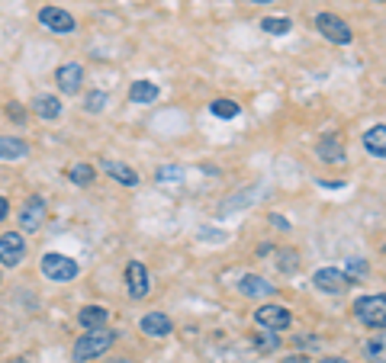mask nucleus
I'll return each mask as SVG.
<instances>
[{"label": "nucleus", "instance_id": "393cba45", "mask_svg": "<svg viewBox=\"0 0 386 363\" xmlns=\"http://www.w3.org/2000/svg\"><path fill=\"white\" fill-rule=\"evenodd\" d=\"M106 103H110V93L106 91H91L87 93V100H84V110L87 113H103Z\"/></svg>", "mask_w": 386, "mask_h": 363}, {"label": "nucleus", "instance_id": "6e6552de", "mask_svg": "<svg viewBox=\"0 0 386 363\" xmlns=\"http://www.w3.org/2000/svg\"><path fill=\"white\" fill-rule=\"evenodd\" d=\"M126 289L132 299H145L148 293H152V273H148V267L142 264V260H129L126 267Z\"/></svg>", "mask_w": 386, "mask_h": 363}, {"label": "nucleus", "instance_id": "423d86ee", "mask_svg": "<svg viewBox=\"0 0 386 363\" xmlns=\"http://www.w3.org/2000/svg\"><path fill=\"white\" fill-rule=\"evenodd\" d=\"M23 258H26V238H23V231H4L0 235V264L20 267Z\"/></svg>", "mask_w": 386, "mask_h": 363}, {"label": "nucleus", "instance_id": "c9c22d12", "mask_svg": "<svg viewBox=\"0 0 386 363\" xmlns=\"http://www.w3.org/2000/svg\"><path fill=\"white\" fill-rule=\"evenodd\" d=\"M251 4H277V0H251Z\"/></svg>", "mask_w": 386, "mask_h": 363}, {"label": "nucleus", "instance_id": "b1692460", "mask_svg": "<svg viewBox=\"0 0 386 363\" xmlns=\"http://www.w3.org/2000/svg\"><path fill=\"white\" fill-rule=\"evenodd\" d=\"M212 116H219V119H235L242 113V106L235 103V100H212Z\"/></svg>", "mask_w": 386, "mask_h": 363}, {"label": "nucleus", "instance_id": "f03ea898", "mask_svg": "<svg viewBox=\"0 0 386 363\" xmlns=\"http://www.w3.org/2000/svg\"><path fill=\"white\" fill-rule=\"evenodd\" d=\"M354 318H358L361 325H367V328L383 331V325H386V296L383 293L361 296V299L354 302Z\"/></svg>", "mask_w": 386, "mask_h": 363}, {"label": "nucleus", "instance_id": "9b49d317", "mask_svg": "<svg viewBox=\"0 0 386 363\" xmlns=\"http://www.w3.org/2000/svg\"><path fill=\"white\" fill-rule=\"evenodd\" d=\"M55 84H58V91H62L64 97H74V93L84 87V68H81L77 62L62 64V68L55 71Z\"/></svg>", "mask_w": 386, "mask_h": 363}, {"label": "nucleus", "instance_id": "0eeeda50", "mask_svg": "<svg viewBox=\"0 0 386 363\" xmlns=\"http://www.w3.org/2000/svg\"><path fill=\"white\" fill-rule=\"evenodd\" d=\"M39 23H42L49 33H55V35H71L77 29V20L68 13V10H62V7H42V10H39Z\"/></svg>", "mask_w": 386, "mask_h": 363}, {"label": "nucleus", "instance_id": "aec40b11", "mask_svg": "<svg viewBox=\"0 0 386 363\" xmlns=\"http://www.w3.org/2000/svg\"><path fill=\"white\" fill-rule=\"evenodd\" d=\"M33 113L39 119H58L62 116V103H58V97H52V93H39V97L33 100Z\"/></svg>", "mask_w": 386, "mask_h": 363}, {"label": "nucleus", "instance_id": "a211bd4d", "mask_svg": "<svg viewBox=\"0 0 386 363\" xmlns=\"http://www.w3.org/2000/svg\"><path fill=\"white\" fill-rule=\"evenodd\" d=\"M319 158H322L325 164H341L344 161L341 139H338V135H325V139L319 142Z\"/></svg>", "mask_w": 386, "mask_h": 363}, {"label": "nucleus", "instance_id": "ddd939ff", "mask_svg": "<svg viewBox=\"0 0 386 363\" xmlns=\"http://www.w3.org/2000/svg\"><path fill=\"white\" fill-rule=\"evenodd\" d=\"M239 289H242V296H251V299H267V296L277 293L274 283H267L258 273H245V277L239 280Z\"/></svg>", "mask_w": 386, "mask_h": 363}, {"label": "nucleus", "instance_id": "e433bc0d", "mask_svg": "<svg viewBox=\"0 0 386 363\" xmlns=\"http://www.w3.org/2000/svg\"><path fill=\"white\" fill-rule=\"evenodd\" d=\"M373 4H383V0H373Z\"/></svg>", "mask_w": 386, "mask_h": 363}, {"label": "nucleus", "instance_id": "2eb2a0df", "mask_svg": "<svg viewBox=\"0 0 386 363\" xmlns=\"http://www.w3.org/2000/svg\"><path fill=\"white\" fill-rule=\"evenodd\" d=\"M364 148H367V154H373V158H386V126L383 122H377L373 129L364 132Z\"/></svg>", "mask_w": 386, "mask_h": 363}, {"label": "nucleus", "instance_id": "7c9ffc66", "mask_svg": "<svg viewBox=\"0 0 386 363\" xmlns=\"http://www.w3.org/2000/svg\"><path fill=\"white\" fill-rule=\"evenodd\" d=\"M7 216H10V200L7 196H0V222H4Z\"/></svg>", "mask_w": 386, "mask_h": 363}, {"label": "nucleus", "instance_id": "9d476101", "mask_svg": "<svg viewBox=\"0 0 386 363\" xmlns=\"http://www.w3.org/2000/svg\"><path fill=\"white\" fill-rule=\"evenodd\" d=\"M312 283H316L319 293L338 296V293H344V289L351 287V277H348V273H341V270H335V267H322V270H316Z\"/></svg>", "mask_w": 386, "mask_h": 363}, {"label": "nucleus", "instance_id": "7ed1b4c3", "mask_svg": "<svg viewBox=\"0 0 386 363\" xmlns=\"http://www.w3.org/2000/svg\"><path fill=\"white\" fill-rule=\"evenodd\" d=\"M254 321H258L264 331H287L293 325V315L287 306L280 302H264V306L254 309Z\"/></svg>", "mask_w": 386, "mask_h": 363}, {"label": "nucleus", "instance_id": "4c0bfd02", "mask_svg": "<svg viewBox=\"0 0 386 363\" xmlns=\"http://www.w3.org/2000/svg\"><path fill=\"white\" fill-rule=\"evenodd\" d=\"M16 363H26V360H16Z\"/></svg>", "mask_w": 386, "mask_h": 363}, {"label": "nucleus", "instance_id": "412c9836", "mask_svg": "<svg viewBox=\"0 0 386 363\" xmlns=\"http://www.w3.org/2000/svg\"><path fill=\"white\" fill-rule=\"evenodd\" d=\"M93 177H97V171H93V164H84V161H81V164H74V168L68 171V180L74 183V187H91V183H93Z\"/></svg>", "mask_w": 386, "mask_h": 363}, {"label": "nucleus", "instance_id": "c756f323", "mask_svg": "<svg viewBox=\"0 0 386 363\" xmlns=\"http://www.w3.org/2000/svg\"><path fill=\"white\" fill-rule=\"evenodd\" d=\"M348 270H351V273H367V260H361V258L348 260ZM351 273H348V277H351Z\"/></svg>", "mask_w": 386, "mask_h": 363}, {"label": "nucleus", "instance_id": "20e7f679", "mask_svg": "<svg viewBox=\"0 0 386 363\" xmlns=\"http://www.w3.org/2000/svg\"><path fill=\"white\" fill-rule=\"evenodd\" d=\"M42 273L52 280V283H71V280L77 277V260L68 258V254L49 251L42 258Z\"/></svg>", "mask_w": 386, "mask_h": 363}, {"label": "nucleus", "instance_id": "cd10ccee", "mask_svg": "<svg viewBox=\"0 0 386 363\" xmlns=\"http://www.w3.org/2000/svg\"><path fill=\"white\" fill-rule=\"evenodd\" d=\"M367 354H370V360H373V363H383V331L377 335V341L367 344Z\"/></svg>", "mask_w": 386, "mask_h": 363}, {"label": "nucleus", "instance_id": "473e14b6", "mask_svg": "<svg viewBox=\"0 0 386 363\" xmlns=\"http://www.w3.org/2000/svg\"><path fill=\"white\" fill-rule=\"evenodd\" d=\"M271 222H274L277 229H290V222H287V219H283V216H271Z\"/></svg>", "mask_w": 386, "mask_h": 363}, {"label": "nucleus", "instance_id": "1a4fd4ad", "mask_svg": "<svg viewBox=\"0 0 386 363\" xmlns=\"http://www.w3.org/2000/svg\"><path fill=\"white\" fill-rule=\"evenodd\" d=\"M45 216H49V209H45L42 196H29L20 209V231H39L45 225Z\"/></svg>", "mask_w": 386, "mask_h": 363}, {"label": "nucleus", "instance_id": "bb28decb", "mask_svg": "<svg viewBox=\"0 0 386 363\" xmlns=\"http://www.w3.org/2000/svg\"><path fill=\"white\" fill-rule=\"evenodd\" d=\"M277 267H280L283 273H296V270H300V254L290 251V248H287V251H280V258H277Z\"/></svg>", "mask_w": 386, "mask_h": 363}, {"label": "nucleus", "instance_id": "a878e982", "mask_svg": "<svg viewBox=\"0 0 386 363\" xmlns=\"http://www.w3.org/2000/svg\"><path fill=\"white\" fill-rule=\"evenodd\" d=\"M154 180L158 183H181L183 180V168H177V164H164V168H158Z\"/></svg>", "mask_w": 386, "mask_h": 363}, {"label": "nucleus", "instance_id": "5701e85b", "mask_svg": "<svg viewBox=\"0 0 386 363\" xmlns=\"http://www.w3.org/2000/svg\"><path fill=\"white\" fill-rule=\"evenodd\" d=\"M290 26H293V23H290L287 16H264V20H261V29L271 35H287Z\"/></svg>", "mask_w": 386, "mask_h": 363}, {"label": "nucleus", "instance_id": "dca6fc26", "mask_svg": "<svg viewBox=\"0 0 386 363\" xmlns=\"http://www.w3.org/2000/svg\"><path fill=\"white\" fill-rule=\"evenodd\" d=\"M103 171L113 177V180H120L123 187H135V183H139V174H135L129 164H123V161H110V158H106L103 161Z\"/></svg>", "mask_w": 386, "mask_h": 363}, {"label": "nucleus", "instance_id": "f257e3e1", "mask_svg": "<svg viewBox=\"0 0 386 363\" xmlns=\"http://www.w3.org/2000/svg\"><path fill=\"white\" fill-rule=\"evenodd\" d=\"M116 331L113 328H84V335L74 341V347H71V360L74 363H91V360H97V357H103L106 350L116 344Z\"/></svg>", "mask_w": 386, "mask_h": 363}, {"label": "nucleus", "instance_id": "c85d7f7f", "mask_svg": "<svg viewBox=\"0 0 386 363\" xmlns=\"http://www.w3.org/2000/svg\"><path fill=\"white\" fill-rule=\"evenodd\" d=\"M7 116L13 119V122H20V126L26 122V113H23V106H20V103H7Z\"/></svg>", "mask_w": 386, "mask_h": 363}, {"label": "nucleus", "instance_id": "6ab92c4d", "mask_svg": "<svg viewBox=\"0 0 386 363\" xmlns=\"http://www.w3.org/2000/svg\"><path fill=\"white\" fill-rule=\"evenodd\" d=\"M77 321L84 325V328H103L106 321H110V309L103 306H84L77 312Z\"/></svg>", "mask_w": 386, "mask_h": 363}, {"label": "nucleus", "instance_id": "f704fd0d", "mask_svg": "<svg viewBox=\"0 0 386 363\" xmlns=\"http://www.w3.org/2000/svg\"><path fill=\"white\" fill-rule=\"evenodd\" d=\"M110 363H132L129 357H116V360H110Z\"/></svg>", "mask_w": 386, "mask_h": 363}, {"label": "nucleus", "instance_id": "f3484780", "mask_svg": "<svg viewBox=\"0 0 386 363\" xmlns=\"http://www.w3.org/2000/svg\"><path fill=\"white\" fill-rule=\"evenodd\" d=\"M158 84H152V81H135L132 87H129V103H139V106H148L158 100Z\"/></svg>", "mask_w": 386, "mask_h": 363}, {"label": "nucleus", "instance_id": "39448f33", "mask_svg": "<svg viewBox=\"0 0 386 363\" xmlns=\"http://www.w3.org/2000/svg\"><path fill=\"white\" fill-rule=\"evenodd\" d=\"M316 29L335 45H351V39H354L351 26H348V23H344L338 13H319L316 16Z\"/></svg>", "mask_w": 386, "mask_h": 363}, {"label": "nucleus", "instance_id": "4468645a", "mask_svg": "<svg viewBox=\"0 0 386 363\" xmlns=\"http://www.w3.org/2000/svg\"><path fill=\"white\" fill-rule=\"evenodd\" d=\"M29 154V145L16 135H0V161H23Z\"/></svg>", "mask_w": 386, "mask_h": 363}, {"label": "nucleus", "instance_id": "4be33fe9", "mask_svg": "<svg viewBox=\"0 0 386 363\" xmlns=\"http://www.w3.org/2000/svg\"><path fill=\"white\" fill-rule=\"evenodd\" d=\"M254 350H258V354H274V350H280V335H277V331H261V335H254Z\"/></svg>", "mask_w": 386, "mask_h": 363}, {"label": "nucleus", "instance_id": "72a5a7b5", "mask_svg": "<svg viewBox=\"0 0 386 363\" xmlns=\"http://www.w3.org/2000/svg\"><path fill=\"white\" fill-rule=\"evenodd\" d=\"M316 363H348L344 357H322V360H316Z\"/></svg>", "mask_w": 386, "mask_h": 363}, {"label": "nucleus", "instance_id": "f8f14e48", "mask_svg": "<svg viewBox=\"0 0 386 363\" xmlns=\"http://www.w3.org/2000/svg\"><path fill=\"white\" fill-rule=\"evenodd\" d=\"M139 328H142V335H148V338H168L171 331H174V321L164 312H148V315H142Z\"/></svg>", "mask_w": 386, "mask_h": 363}, {"label": "nucleus", "instance_id": "2f4dec72", "mask_svg": "<svg viewBox=\"0 0 386 363\" xmlns=\"http://www.w3.org/2000/svg\"><path fill=\"white\" fill-rule=\"evenodd\" d=\"M280 363H309V357L306 354H290V357H283Z\"/></svg>", "mask_w": 386, "mask_h": 363}]
</instances>
